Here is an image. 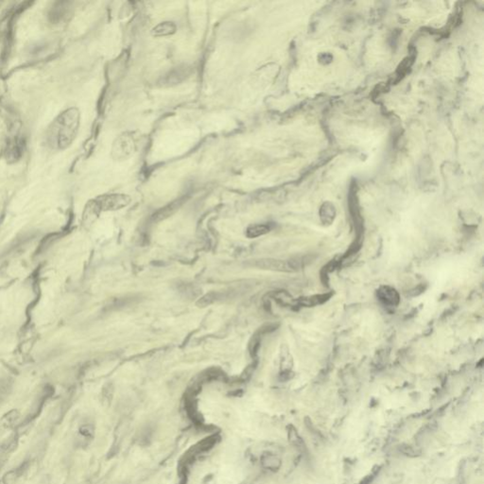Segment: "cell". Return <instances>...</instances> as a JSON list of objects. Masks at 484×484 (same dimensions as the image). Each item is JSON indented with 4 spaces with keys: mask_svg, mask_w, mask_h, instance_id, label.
<instances>
[{
    "mask_svg": "<svg viewBox=\"0 0 484 484\" xmlns=\"http://www.w3.org/2000/svg\"><path fill=\"white\" fill-rule=\"evenodd\" d=\"M80 120L81 115L76 107H71L61 113L47 130V144L56 150L68 148L77 137Z\"/></svg>",
    "mask_w": 484,
    "mask_h": 484,
    "instance_id": "1",
    "label": "cell"
},
{
    "mask_svg": "<svg viewBox=\"0 0 484 484\" xmlns=\"http://www.w3.org/2000/svg\"><path fill=\"white\" fill-rule=\"evenodd\" d=\"M139 147V136L134 132H126L113 143L112 157L116 161H125L136 154Z\"/></svg>",
    "mask_w": 484,
    "mask_h": 484,
    "instance_id": "2",
    "label": "cell"
},
{
    "mask_svg": "<svg viewBox=\"0 0 484 484\" xmlns=\"http://www.w3.org/2000/svg\"><path fill=\"white\" fill-rule=\"evenodd\" d=\"M131 201L130 196L126 194H105L89 201L87 207L99 216L102 211H117L122 209L128 207Z\"/></svg>",
    "mask_w": 484,
    "mask_h": 484,
    "instance_id": "3",
    "label": "cell"
},
{
    "mask_svg": "<svg viewBox=\"0 0 484 484\" xmlns=\"http://www.w3.org/2000/svg\"><path fill=\"white\" fill-rule=\"evenodd\" d=\"M251 266L257 269H262V270L283 272H295L300 268L298 261L272 259V258L254 260L252 262Z\"/></svg>",
    "mask_w": 484,
    "mask_h": 484,
    "instance_id": "4",
    "label": "cell"
},
{
    "mask_svg": "<svg viewBox=\"0 0 484 484\" xmlns=\"http://www.w3.org/2000/svg\"><path fill=\"white\" fill-rule=\"evenodd\" d=\"M378 298L384 305L396 307L399 304V294L394 288L383 286L378 290Z\"/></svg>",
    "mask_w": 484,
    "mask_h": 484,
    "instance_id": "5",
    "label": "cell"
},
{
    "mask_svg": "<svg viewBox=\"0 0 484 484\" xmlns=\"http://www.w3.org/2000/svg\"><path fill=\"white\" fill-rule=\"evenodd\" d=\"M176 25L172 22H163L153 29V35L156 37L172 35L176 31Z\"/></svg>",
    "mask_w": 484,
    "mask_h": 484,
    "instance_id": "6",
    "label": "cell"
},
{
    "mask_svg": "<svg viewBox=\"0 0 484 484\" xmlns=\"http://www.w3.org/2000/svg\"><path fill=\"white\" fill-rule=\"evenodd\" d=\"M270 232V227L267 225H255L250 226L246 231V236L249 238H255L258 236H264Z\"/></svg>",
    "mask_w": 484,
    "mask_h": 484,
    "instance_id": "7",
    "label": "cell"
},
{
    "mask_svg": "<svg viewBox=\"0 0 484 484\" xmlns=\"http://www.w3.org/2000/svg\"><path fill=\"white\" fill-rule=\"evenodd\" d=\"M335 208L330 203H325L321 209V219L324 224L330 225L335 218Z\"/></svg>",
    "mask_w": 484,
    "mask_h": 484,
    "instance_id": "8",
    "label": "cell"
},
{
    "mask_svg": "<svg viewBox=\"0 0 484 484\" xmlns=\"http://www.w3.org/2000/svg\"><path fill=\"white\" fill-rule=\"evenodd\" d=\"M398 450L401 452L402 454L409 458H416L421 455V450L415 449L414 445L408 444V443H402L398 446Z\"/></svg>",
    "mask_w": 484,
    "mask_h": 484,
    "instance_id": "9",
    "label": "cell"
},
{
    "mask_svg": "<svg viewBox=\"0 0 484 484\" xmlns=\"http://www.w3.org/2000/svg\"><path fill=\"white\" fill-rule=\"evenodd\" d=\"M220 297L219 292H209L204 296H202L199 301L197 302V306L199 307H206L207 306H210L214 302L217 301Z\"/></svg>",
    "mask_w": 484,
    "mask_h": 484,
    "instance_id": "10",
    "label": "cell"
},
{
    "mask_svg": "<svg viewBox=\"0 0 484 484\" xmlns=\"http://www.w3.org/2000/svg\"><path fill=\"white\" fill-rule=\"evenodd\" d=\"M290 441L294 443L297 448H301V449L305 448L304 441L302 440L301 437L299 436V434L297 433V431H296L295 430H293V431H291V432H290Z\"/></svg>",
    "mask_w": 484,
    "mask_h": 484,
    "instance_id": "11",
    "label": "cell"
}]
</instances>
